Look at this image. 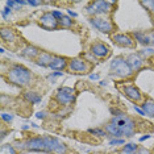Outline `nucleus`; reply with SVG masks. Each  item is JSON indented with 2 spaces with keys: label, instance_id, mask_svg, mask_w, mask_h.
<instances>
[{
  "label": "nucleus",
  "instance_id": "obj_1",
  "mask_svg": "<svg viewBox=\"0 0 154 154\" xmlns=\"http://www.w3.org/2000/svg\"><path fill=\"white\" fill-rule=\"evenodd\" d=\"M106 129L115 137H132L134 133V121L125 115H119L112 119L111 124H108Z\"/></svg>",
  "mask_w": 154,
  "mask_h": 154
},
{
  "label": "nucleus",
  "instance_id": "obj_2",
  "mask_svg": "<svg viewBox=\"0 0 154 154\" xmlns=\"http://www.w3.org/2000/svg\"><path fill=\"white\" fill-rule=\"evenodd\" d=\"M8 80L17 86H26L32 80V72L24 66H13L8 71Z\"/></svg>",
  "mask_w": 154,
  "mask_h": 154
},
{
  "label": "nucleus",
  "instance_id": "obj_3",
  "mask_svg": "<svg viewBox=\"0 0 154 154\" xmlns=\"http://www.w3.org/2000/svg\"><path fill=\"white\" fill-rule=\"evenodd\" d=\"M111 69L115 71V74L120 75V76H129L132 74V69L128 65V62L124 58L119 57L116 58L111 65Z\"/></svg>",
  "mask_w": 154,
  "mask_h": 154
},
{
  "label": "nucleus",
  "instance_id": "obj_4",
  "mask_svg": "<svg viewBox=\"0 0 154 154\" xmlns=\"http://www.w3.org/2000/svg\"><path fill=\"white\" fill-rule=\"evenodd\" d=\"M45 138V145H46V152L49 153H55V154H63L66 150L65 143H62L59 140L54 137H44Z\"/></svg>",
  "mask_w": 154,
  "mask_h": 154
},
{
  "label": "nucleus",
  "instance_id": "obj_5",
  "mask_svg": "<svg viewBox=\"0 0 154 154\" xmlns=\"http://www.w3.org/2000/svg\"><path fill=\"white\" fill-rule=\"evenodd\" d=\"M24 145L30 152H46V145H45L44 137H36L32 140H28Z\"/></svg>",
  "mask_w": 154,
  "mask_h": 154
},
{
  "label": "nucleus",
  "instance_id": "obj_6",
  "mask_svg": "<svg viewBox=\"0 0 154 154\" xmlns=\"http://www.w3.org/2000/svg\"><path fill=\"white\" fill-rule=\"evenodd\" d=\"M57 99L59 103L62 104H71L72 101L75 100V96H74V91L71 88H69V87H63V88H61L58 91L57 94Z\"/></svg>",
  "mask_w": 154,
  "mask_h": 154
},
{
  "label": "nucleus",
  "instance_id": "obj_7",
  "mask_svg": "<svg viewBox=\"0 0 154 154\" xmlns=\"http://www.w3.org/2000/svg\"><path fill=\"white\" fill-rule=\"evenodd\" d=\"M91 24L99 29L100 32H104V33H109L112 30V24L109 20L107 19H103V17H92L91 19Z\"/></svg>",
  "mask_w": 154,
  "mask_h": 154
},
{
  "label": "nucleus",
  "instance_id": "obj_8",
  "mask_svg": "<svg viewBox=\"0 0 154 154\" xmlns=\"http://www.w3.org/2000/svg\"><path fill=\"white\" fill-rule=\"evenodd\" d=\"M40 23L42 28L45 29H55L58 26V21L55 20V17L53 16V13H44L40 19Z\"/></svg>",
  "mask_w": 154,
  "mask_h": 154
},
{
  "label": "nucleus",
  "instance_id": "obj_9",
  "mask_svg": "<svg viewBox=\"0 0 154 154\" xmlns=\"http://www.w3.org/2000/svg\"><path fill=\"white\" fill-rule=\"evenodd\" d=\"M109 7L111 3L108 2H95L88 7V13H107L111 9Z\"/></svg>",
  "mask_w": 154,
  "mask_h": 154
},
{
  "label": "nucleus",
  "instance_id": "obj_10",
  "mask_svg": "<svg viewBox=\"0 0 154 154\" xmlns=\"http://www.w3.org/2000/svg\"><path fill=\"white\" fill-rule=\"evenodd\" d=\"M69 69L74 72H85L87 70V65L85 59H80V58H75L72 61H70L69 63Z\"/></svg>",
  "mask_w": 154,
  "mask_h": 154
},
{
  "label": "nucleus",
  "instance_id": "obj_11",
  "mask_svg": "<svg viewBox=\"0 0 154 154\" xmlns=\"http://www.w3.org/2000/svg\"><path fill=\"white\" fill-rule=\"evenodd\" d=\"M134 37L141 44L145 45H154V32L150 33H134Z\"/></svg>",
  "mask_w": 154,
  "mask_h": 154
},
{
  "label": "nucleus",
  "instance_id": "obj_12",
  "mask_svg": "<svg viewBox=\"0 0 154 154\" xmlns=\"http://www.w3.org/2000/svg\"><path fill=\"white\" fill-rule=\"evenodd\" d=\"M124 92H125V95H127L129 99H132V100H134V101H137V100L141 99V92H140V90L136 88L134 86H127V87H124Z\"/></svg>",
  "mask_w": 154,
  "mask_h": 154
},
{
  "label": "nucleus",
  "instance_id": "obj_13",
  "mask_svg": "<svg viewBox=\"0 0 154 154\" xmlns=\"http://www.w3.org/2000/svg\"><path fill=\"white\" fill-rule=\"evenodd\" d=\"M91 50H92V54H95L96 57H99V58L107 57V54H108V48L103 44H95Z\"/></svg>",
  "mask_w": 154,
  "mask_h": 154
},
{
  "label": "nucleus",
  "instance_id": "obj_14",
  "mask_svg": "<svg viewBox=\"0 0 154 154\" xmlns=\"http://www.w3.org/2000/svg\"><path fill=\"white\" fill-rule=\"evenodd\" d=\"M127 62H128V65L131 66L132 70H138V69L142 66V61L140 59L138 55H136V54L129 55L128 59H127Z\"/></svg>",
  "mask_w": 154,
  "mask_h": 154
},
{
  "label": "nucleus",
  "instance_id": "obj_15",
  "mask_svg": "<svg viewBox=\"0 0 154 154\" xmlns=\"http://www.w3.org/2000/svg\"><path fill=\"white\" fill-rule=\"evenodd\" d=\"M113 40L119 45H122V46H132L133 45V41L125 34H116V36H113Z\"/></svg>",
  "mask_w": 154,
  "mask_h": 154
},
{
  "label": "nucleus",
  "instance_id": "obj_16",
  "mask_svg": "<svg viewBox=\"0 0 154 154\" xmlns=\"http://www.w3.org/2000/svg\"><path fill=\"white\" fill-rule=\"evenodd\" d=\"M65 66H66V58H63V57H54L49 67H51L54 70H61V69H63Z\"/></svg>",
  "mask_w": 154,
  "mask_h": 154
},
{
  "label": "nucleus",
  "instance_id": "obj_17",
  "mask_svg": "<svg viewBox=\"0 0 154 154\" xmlns=\"http://www.w3.org/2000/svg\"><path fill=\"white\" fill-rule=\"evenodd\" d=\"M54 57H51L49 53H41V55L37 59V63L41 66H50L51 61H53Z\"/></svg>",
  "mask_w": 154,
  "mask_h": 154
},
{
  "label": "nucleus",
  "instance_id": "obj_18",
  "mask_svg": "<svg viewBox=\"0 0 154 154\" xmlns=\"http://www.w3.org/2000/svg\"><path fill=\"white\" fill-rule=\"evenodd\" d=\"M142 109L145 112L146 115H149V116H154V101L152 99H148L143 101L142 104Z\"/></svg>",
  "mask_w": 154,
  "mask_h": 154
},
{
  "label": "nucleus",
  "instance_id": "obj_19",
  "mask_svg": "<svg viewBox=\"0 0 154 154\" xmlns=\"http://www.w3.org/2000/svg\"><path fill=\"white\" fill-rule=\"evenodd\" d=\"M23 55H25V57H36V55H38V49L34 48V46H28L25 50L23 51Z\"/></svg>",
  "mask_w": 154,
  "mask_h": 154
},
{
  "label": "nucleus",
  "instance_id": "obj_20",
  "mask_svg": "<svg viewBox=\"0 0 154 154\" xmlns=\"http://www.w3.org/2000/svg\"><path fill=\"white\" fill-rule=\"evenodd\" d=\"M137 149H138V146L136 145V143H128V145H125L124 148H122L121 153L122 154H132V153L137 152Z\"/></svg>",
  "mask_w": 154,
  "mask_h": 154
},
{
  "label": "nucleus",
  "instance_id": "obj_21",
  "mask_svg": "<svg viewBox=\"0 0 154 154\" xmlns=\"http://www.w3.org/2000/svg\"><path fill=\"white\" fill-rule=\"evenodd\" d=\"M2 38L4 41H13V38H15V36H13V33L11 32L9 29H3L2 30Z\"/></svg>",
  "mask_w": 154,
  "mask_h": 154
},
{
  "label": "nucleus",
  "instance_id": "obj_22",
  "mask_svg": "<svg viewBox=\"0 0 154 154\" xmlns=\"http://www.w3.org/2000/svg\"><path fill=\"white\" fill-rule=\"evenodd\" d=\"M25 97L29 101H32V103H38V101H41V96L40 95H37L36 92H26V95H25Z\"/></svg>",
  "mask_w": 154,
  "mask_h": 154
},
{
  "label": "nucleus",
  "instance_id": "obj_23",
  "mask_svg": "<svg viewBox=\"0 0 154 154\" xmlns=\"http://www.w3.org/2000/svg\"><path fill=\"white\" fill-rule=\"evenodd\" d=\"M0 154H16V150L13 149L12 145H3Z\"/></svg>",
  "mask_w": 154,
  "mask_h": 154
},
{
  "label": "nucleus",
  "instance_id": "obj_24",
  "mask_svg": "<svg viewBox=\"0 0 154 154\" xmlns=\"http://www.w3.org/2000/svg\"><path fill=\"white\" fill-rule=\"evenodd\" d=\"M59 23H61L62 26H71L72 25V20H70L69 17H62V19L59 20Z\"/></svg>",
  "mask_w": 154,
  "mask_h": 154
},
{
  "label": "nucleus",
  "instance_id": "obj_25",
  "mask_svg": "<svg viewBox=\"0 0 154 154\" xmlns=\"http://www.w3.org/2000/svg\"><path fill=\"white\" fill-rule=\"evenodd\" d=\"M141 5H143L145 8H148L150 12H154V2H142Z\"/></svg>",
  "mask_w": 154,
  "mask_h": 154
},
{
  "label": "nucleus",
  "instance_id": "obj_26",
  "mask_svg": "<svg viewBox=\"0 0 154 154\" xmlns=\"http://www.w3.org/2000/svg\"><path fill=\"white\" fill-rule=\"evenodd\" d=\"M91 133H94V134H99V136H104V132L103 131H99V129H91L90 131Z\"/></svg>",
  "mask_w": 154,
  "mask_h": 154
},
{
  "label": "nucleus",
  "instance_id": "obj_27",
  "mask_svg": "<svg viewBox=\"0 0 154 154\" xmlns=\"http://www.w3.org/2000/svg\"><path fill=\"white\" fill-rule=\"evenodd\" d=\"M124 143V140H113L111 141V145H122Z\"/></svg>",
  "mask_w": 154,
  "mask_h": 154
},
{
  "label": "nucleus",
  "instance_id": "obj_28",
  "mask_svg": "<svg viewBox=\"0 0 154 154\" xmlns=\"http://www.w3.org/2000/svg\"><path fill=\"white\" fill-rule=\"evenodd\" d=\"M138 154H152V153H150L148 149H145V148H140Z\"/></svg>",
  "mask_w": 154,
  "mask_h": 154
},
{
  "label": "nucleus",
  "instance_id": "obj_29",
  "mask_svg": "<svg viewBox=\"0 0 154 154\" xmlns=\"http://www.w3.org/2000/svg\"><path fill=\"white\" fill-rule=\"evenodd\" d=\"M2 119H3V120H5V121H11L12 120V116H8V115H7V113H3L2 115Z\"/></svg>",
  "mask_w": 154,
  "mask_h": 154
},
{
  "label": "nucleus",
  "instance_id": "obj_30",
  "mask_svg": "<svg viewBox=\"0 0 154 154\" xmlns=\"http://www.w3.org/2000/svg\"><path fill=\"white\" fill-rule=\"evenodd\" d=\"M53 16H54V17H58V19H62V17H63V16H62V13H61V12H57V11L53 12Z\"/></svg>",
  "mask_w": 154,
  "mask_h": 154
},
{
  "label": "nucleus",
  "instance_id": "obj_31",
  "mask_svg": "<svg viewBox=\"0 0 154 154\" xmlns=\"http://www.w3.org/2000/svg\"><path fill=\"white\" fill-rule=\"evenodd\" d=\"M152 53H153L152 49H148V50H143V51H142L143 55H149V54H152Z\"/></svg>",
  "mask_w": 154,
  "mask_h": 154
},
{
  "label": "nucleus",
  "instance_id": "obj_32",
  "mask_svg": "<svg viewBox=\"0 0 154 154\" xmlns=\"http://www.w3.org/2000/svg\"><path fill=\"white\" fill-rule=\"evenodd\" d=\"M28 4H30V5H40L41 2H28Z\"/></svg>",
  "mask_w": 154,
  "mask_h": 154
},
{
  "label": "nucleus",
  "instance_id": "obj_33",
  "mask_svg": "<svg viewBox=\"0 0 154 154\" xmlns=\"http://www.w3.org/2000/svg\"><path fill=\"white\" fill-rule=\"evenodd\" d=\"M136 112H138L140 115H145V112H143L142 109H140V108H136Z\"/></svg>",
  "mask_w": 154,
  "mask_h": 154
},
{
  "label": "nucleus",
  "instance_id": "obj_34",
  "mask_svg": "<svg viewBox=\"0 0 154 154\" xmlns=\"http://www.w3.org/2000/svg\"><path fill=\"white\" fill-rule=\"evenodd\" d=\"M37 117H38V119H42V117H44V113H42V112H38V113H37Z\"/></svg>",
  "mask_w": 154,
  "mask_h": 154
},
{
  "label": "nucleus",
  "instance_id": "obj_35",
  "mask_svg": "<svg viewBox=\"0 0 154 154\" xmlns=\"http://www.w3.org/2000/svg\"><path fill=\"white\" fill-rule=\"evenodd\" d=\"M149 137H150V136H143V137L141 138V141H143V140H148Z\"/></svg>",
  "mask_w": 154,
  "mask_h": 154
},
{
  "label": "nucleus",
  "instance_id": "obj_36",
  "mask_svg": "<svg viewBox=\"0 0 154 154\" xmlns=\"http://www.w3.org/2000/svg\"><path fill=\"white\" fill-rule=\"evenodd\" d=\"M69 13H70V15H71L72 17H75V16H76V13H74V12H71V11H69Z\"/></svg>",
  "mask_w": 154,
  "mask_h": 154
},
{
  "label": "nucleus",
  "instance_id": "obj_37",
  "mask_svg": "<svg viewBox=\"0 0 154 154\" xmlns=\"http://www.w3.org/2000/svg\"><path fill=\"white\" fill-rule=\"evenodd\" d=\"M90 78H91V79H97V75H91Z\"/></svg>",
  "mask_w": 154,
  "mask_h": 154
}]
</instances>
